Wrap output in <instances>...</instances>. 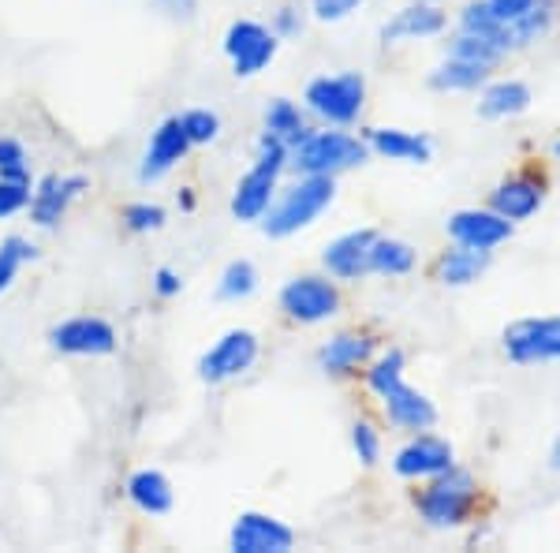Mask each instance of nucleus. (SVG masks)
<instances>
[{"label":"nucleus","instance_id":"1a4fd4ad","mask_svg":"<svg viewBox=\"0 0 560 553\" xmlns=\"http://www.w3.org/2000/svg\"><path fill=\"white\" fill-rule=\"evenodd\" d=\"M224 53H229V60H232V71H236L240 79H250L277 57V34L266 31V26L255 20H240L224 34Z\"/></svg>","mask_w":560,"mask_h":553},{"label":"nucleus","instance_id":"ea45409f","mask_svg":"<svg viewBox=\"0 0 560 553\" xmlns=\"http://www.w3.org/2000/svg\"><path fill=\"white\" fill-rule=\"evenodd\" d=\"M158 4L165 8L168 15H176V20H191L195 8H198V0H158Z\"/></svg>","mask_w":560,"mask_h":553},{"label":"nucleus","instance_id":"a19ab883","mask_svg":"<svg viewBox=\"0 0 560 553\" xmlns=\"http://www.w3.org/2000/svg\"><path fill=\"white\" fill-rule=\"evenodd\" d=\"M179 288H184V280H179V274H173V269H158V296H176Z\"/></svg>","mask_w":560,"mask_h":553},{"label":"nucleus","instance_id":"6ab92c4d","mask_svg":"<svg viewBox=\"0 0 560 553\" xmlns=\"http://www.w3.org/2000/svg\"><path fill=\"white\" fill-rule=\"evenodd\" d=\"M382 401H385L388 423L400 426V430L422 434V430H430V426L438 423V407H433V401L427 393H419V389H411L408 382H400L393 393H385Z\"/></svg>","mask_w":560,"mask_h":553},{"label":"nucleus","instance_id":"cd10ccee","mask_svg":"<svg viewBox=\"0 0 560 553\" xmlns=\"http://www.w3.org/2000/svg\"><path fill=\"white\" fill-rule=\"evenodd\" d=\"M306 131H311V128H306V116L300 113V105L288 102V97L269 102V108H266V135H273V139H280L288 150H292Z\"/></svg>","mask_w":560,"mask_h":553},{"label":"nucleus","instance_id":"c9c22d12","mask_svg":"<svg viewBox=\"0 0 560 553\" xmlns=\"http://www.w3.org/2000/svg\"><path fill=\"white\" fill-rule=\"evenodd\" d=\"M124 224H128L131 232H153L165 224V210H161V206H150V203H135L124 210Z\"/></svg>","mask_w":560,"mask_h":553},{"label":"nucleus","instance_id":"6e6552de","mask_svg":"<svg viewBox=\"0 0 560 553\" xmlns=\"http://www.w3.org/2000/svg\"><path fill=\"white\" fill-rule=\"evenodd\" d=\"M258 359V337L250 330H229L221 341L198 359V378L202 382H229V378H240L255 367Z\"/></svg>","mask_w":560,"mask_h":553},{"label":"nucleus","instance_id":"72a5a7b5","mask_svg":"<svg viewBox=\"0 0 560 553\" xmlns=\"http://www.w3.org/2000/svg\"><path fill=\"white\" fill-rule=\"evenodd\" d=\"M31 206V184H23V180H8L0 176V221L12 214H20Z\"/></svg>","mask_w":560,"mask_h":553},{"label":"nucleus","instance_id":"f8f14e48","mask_svg":"<svg viewBox=\"0 0 560 553\" xmlns=\"http://www.w3.org/2000/svg\"><path fill=\"white\" fill-rule=\"evenodd\" d=\"M541 203H546V180L535 176V172H516V176L501 180L490 192V210L509 217L512 224L535 217Z\"/></svg>","mask_w":560,"mask_h":553},{"label":"nucleus","instance_id":"c85d7f7f","mask_svg":"<svg viewBox=\"0 0 560 553\" xmlns=\"http://www.w3.org/2000/svg\"><path fill=\"white\" fill-rule=\"evenodd\" d=\"M448 57H459V60H475V65H486V68H497L504 60L501 45L482 38V34H467L459 31L453 45H448Z\"/></svg>","mask_w":560,"mask_h":553},{"label":"nucleus","instance_id":"2f4dec72","mask_svg":"<svg viewBox=\"0 0 560 553\" xmlns=\"http://www.w3.org/2000/svg\"><path fill=\"white\" fill-rule=\"evenodd\" d=\"M31 255H34V247L26 240H20V235H8V240L0 243V292L12 285L15 274H20V266Z\"/></svg>","mask_w":560,"mask_h":553},{"label":"nucleus","instance_id":"39448f33","mask_svg":"<svg viewBox=\"0 0 560 553\" xmlns=\"http://www.w3.org/2000/svg\"><path fill=\"white\" fill-rule=\"evenodd\" d=\"M306 108H311L318 120L348 128L359 120L366 105V79L359 71H340V76H318L303 94Z\"/></svg>","mask_w":560,"mask_h":553},{"label":"nucleus","instance_id":"4be33fe9","mask_svg":"<svg viewBox=\"0 0 560 553\" xmlns=\"http://www.w3.org/2000/svg\"><path fill=\"white\" fill-rule=\"evenodd\" d=\"M527 108L530 87L520 83V79H497V83H486L482 94H478V116H486V120H512Z\"/></svg>","mask_w":560,"mask_h":553},{"label":"nucleus","instance_id":"f704fd0d","mask_svg":"<svg viewBox=\"0 0 560 553\" xmlns=\"http://www.w3.org/2000/svg\"><path fill=\"white\" fill-rule=\"evenodd\" d=\"M351 449L366 468H374L377 457H382V438H377V430L370 423H355L351 426Z\"/></svg>","mask_w":560,"mask_h":553},{"label":"nucleus","instance_id":"37998d69","mask_svg":"<svg viewBox=\"0 0 560 553\" xmlns=\"http://www.w3.org/2000/svg\"><path fill=\"white\" fill-rule=\"evenodd\" d=\"M553 153H557V161H560V139L553 142Z\"/></svg>","mask_w":560,"mask_h":553},{"label":"nucleus","instance_id":"bb28decb","mask_svg":"<svg viewBox=\"0 0 560 553\" xmlns=\"http://www.w3.org/2000/svg\"><path fill=\"white\" fill-rule=\"evenodd\" d=\"M415 255L411 243L404 240H385V235H377L374 247H370V274H382V277H408L415 269Z\"/></svg>","mask_w":560,"mask_h":553},{"label":"nucleus","instance_id":"473e14b6","mask_svg":"<svg viewBox=\"0 0 560 553\" xmlns=\"http://www.w3.org/2000/svg\"><path fill=\"white\" fill-rule=\"evenodd\" d=\"M179 124H184V131H187V139H191V147L213 142L217 131H221V120H217V113H210V108H187V113L179 116Z\"/></svg>","mask_w":560,"mask_h":553},{"label":"nucleus","instance_id":"a878e982","mask_svg":"<svg viewBox=\"0 0 560 553\" xmlns=\"http://www.w3.org/2000/svg\"><path fill=\"white\" fill-rule=\"evenodd\" d=\"M128 497L150 516H165L173 509V483L161 471H135L128 483Z\"/></svg>","mask_w":560,"mask_h":553},{"label":"nucleus","instance_id":"0eeeda50","mask_svg":"<svg viewBox=\"0 0 560 553\" xmlns=\"http://www.w3.org/2000/svg\"><path fill=\"white\" fill-rule=\"evenodd\" d=\"M280 311L292 322L318 325L340 311V292H337V285L325 277H314V274L292 277L280 288Z\"/></svg>","mask_w":560,"mask_h":553},{"label":"nucleus","instance_id":"a211bd4d","mask_svg":"<svg viewBox=\"0 0 560 553\" xmlns=\"http://www.w3.org/2000/svg\"><path fill=\"white\" fill-rule=\"evenodd\" d=\"M448 26V15L441 12V4H430V0H419V4H408L393 15L382 26V42L396 45V42H415V38H433Z\"/></svg>","mask_w":560,"mask_h":553},{"label":"nucleus","instance_id":"e433bc0d","mask_svg":"<svg viewBox=\"0 0 560 553\" xmlns=\"http://www.w3.org/2000/svg\"><path fill=\"white\" fill-rule=\"evenodd\" d=\"M26 153L15 139H0V176L8 180H23V184H31V176H26Z\"/></svg>","mask_w":560,"mask_h":553},{"label":"nucleus","instance_id":"9d476101","mask_svg":"<svg viewBox=\"0 0 560 553\" xmlns=\"http://www.w3.org/2000/svg\"><path fill=\"white\" fill-rule=\"evenodd\" d=\"M236 553H288L295 546V531L266 512H243L229 534Z\"/></svg>","mask_w":560,"mask_h":553},{"label":"nucleus","instance_id":"f257e3e1","mask_svg":"<svg viewBox=\"0 0 560 553\" xmlns=\"http://www.w3.org/2000/svg\"><path fill=\"white\" fill-rule=\"evenodd\" d=\"M478 497H482V486L467 468H445L433 479H427L422 494L415 497V509H419L422 520L438 531H453L464 528V523L475 520L478 512Z\"/></svg>","mask_w":560,"mask_h":553},{"label":"nucleus","instance_id":"2eb2a0df","mask_svg":"<svg viewBox=\"0 0 560 553\" xmlns=\"http://www.w3.org/2000/svg\"><path fill=\"white\" fill-rule=\"evenodd\" d=\"M377 341L370 333H359V330H348V333H337L332 341L322 344L318 352V362L325 375L332 378H348V375H359L366 367L370 356H374Z\"/></svg>","mask_w":560,"mask_h":553},{"label":"nucleus","instance_id":"f03ea898","mask_svg":"<svg viewBox=\"0 0 560 553\" xmlns=\"http://www.w3.org/2000/svg\"><path fill=\"white\" fill-rule=\"evenodd\" d=\"M332 195H337V176H303L295 180L292 187H284L273 203H269L266 217H261V229L273 240H284V235H295L306 224H314L318 217L332 206Z\"/></svg>","mask_w":560,"mask_h":553},{"label":"nucleus","instance_id":"79ce46f5","mask_svg":"<svg viewBox=\"0 0 560 553\" xmlns=\"http://www.w3.org/2000/svg\"><path fill=\"white\" fill-rule=\"evenodd\" d=\"M549 468H553L557 475H560V434L553 438V446H549Z\"/></svg>","mask_w":560,"mask_h":553},{"label":"nucleus","instance_id":"412c9836","mask_svg":"<svg viewBox=\"0 0 560 553\" xmlns=\"http://www.w3.org/2000/svg\"><path fill=\"white\" fill-rule=\"evenodd\" d=\"M86 192L83 176H45L38 184V192L31 195V217L42 224V229H52V224L65 217V210L71 206V198Z\"/></svg>","mask_w":560,"mask_h":553},{"label":"nucleus","instance_id":"aec40b11","mask_svg":"<svg viewBox=\"0 0 560 553\" xmlns=\"http://www.w3.org/2000/svg\"><path fill=\"white\" fill-rule=\"evenodd\" d=\"M366 147L388 161H411V165H427V161H433L430 135L404 131V128H370Z\"/></svg>","mask_w":560,"mask_h":553},{"label":"nucleus","instance_id":"dca6fc26","mask_svg":"<svg viewBox=\"0 0 560 553\" xmlns=\"http://www.w3.org/2000/svg\"><path fill=\"white\" fill-rule=\"evenodd\" d=\"M374 240H377L374 229H355V232L337 235L322 255L325 269L340 280H355L370 274V247H374Z\"/></svg>","mask_w":560,"mask_h":553},{"label":"nucleus","instance_id":"5701e85b","mask_svg":"<svg viewBox=\"0 0 560 553\" xmlns=\"http://www.w3.org/2000/svg\"><path fill=\"white\" fill-rule=\"evenodd\" d=\"M490 255L493 251H478V247H464V243H456V247L441 251L438 258V280L448 288H464V285H475L478 277L490 269Z\"/></svg>","mask_w":560,"mask_h":553},{"label":"nucleus","instance_id":"9b49d317","mask_svg":"<svg viewBox=\"0 0 560 553\" xmlns=\"http://www.w3.org/2000/svg\"><path fill=\"white\" fill-rule=\"evenodd\" d=\"M445 229L453 235V243H464V247H478V251H493L512 240V221L490 210V206L486 210H456L448 217Z\"/></svg>","mask_w":560,"mask_h":553},{"label":"nucleus","instance_id":"c756f323","mask_svg":"<svg viewBox=\"0 0 560 553\" xmlns=\"http://www.w3.org/2000/svg\"><path fill=\"white\" fill-rule=\"evenodd\" d=\"M400 382H404V352L400 348L385 352V356L366 370V385H370V393H377V396L393 393Z\"/></svg>","mask_w":560,"mask_h":553},{"label":"nucleus","instance_id":"393cba45","mask_svg":"<svg viewBox=\"0 0 560 553\" xmlns=\"http://www.w3.org/2000/svg\"><path fill=\"white\" fill-rule=\"evenodd\" d=\"M490 71L493 68L475 65V60L448 57V60H441V65L430 71V87L441 90V94H456V90H478V87H486Z\"/></svg>","mask_w":560,"mask_h":553},{"label":"nucleus","instance_id":"7c9ffc66","mask_svg":"<svg viewBox=\"0 0 560 553\" xmlns=\"http://www.w3.org/2000/svg\"><path fill=\"white\" fill-rule=\"evenodd\" d=\"M258 288V269L250 266L247 258L229 262V269L221 274V285H217V296L221 299H247Z\"/></svg>","mask_w":560,"mask_h":553},{"label":"nucleus","instance_id":"20e7f679","mask_svg":"<svg viewBox=\"0 0 560 553\" xmlns=\"http://www.w3.org/2000/svg\"><path fill=\"white\" fill-rule=\"evenodd\" d=\"M288 165V147L273 135H261L258 142V161L250 165L247 176L236 184V195H232V214L240 221H261L269 210V203L277 198V180Z\"/></svg>","mask_w":560,"mask_h":553},{"label":"nucleus","instance_id":"ddd939ff","mask_svg":"<svg viewBox=\"0 0 560 553\" xmlns=\"http://www.w3.org/2000/svg\"><path fill=\"white\" fill-rule=\"evenodd\" d=\"M456 464V452L448 446L445 438H433V434H415V438L396 452L393 471L400 479H433L438 471L453 468Z\"/></svg>","mask_w":560,"mask_h":553},{"label":"nucleus","instance_id":"4c0bfd02","mask_svg":"<svg viewBox=\"0 0 560 553\" xmlns=\"http://www.w3.org/2000/svg\"><path fill=\"white\" fill-rule=\"evenodd\" d=\"M359 4H363V0H314V15H318L322 23H340V20H348Z\"/></svg>","mask_w":560,"mask_h":553},{"label":"nucleus","instance_id":"f3484780","mask_svg":"<svg viewBox=\"0 0 560 553\" xmlns=\"http://www.w3.org/2000/svg\"><path fill=\"white\" fill-rule=\"evenodd\" d=\"M187 150H191V139H187L179 116H173V120H165L158 131H153L150 150H147V158H142V169H139V180H142V184H150V180H161L168 169L184 161Z\"/></svg>","mask_w":560,"mask_h":553},{"label":"nucleus","instance_id":"7ed1b4c3","mask_svg":"<svg viewBox=\"0 0 560 553\" xmlns=\"http://www.w3.org/2000/svg\"><path fill=\"white\" fill-rule=\"evenodd\" d=\"M366 139L359 142L348 131H306L292 150H288V165L303 176H337L345 169H355L366 161Z\"/></svg>","mask_w":560,"mask_h":553},{"label":"nucleus","instance_id":"4468645a","mask_svg":"<svg viewBox=\"0 0 560 553\" xmlns=\"http://www.w3.org/2000/svg\"><path fill=\"white\" fill-rule=\"evenodd\" d=\"M49 341L65 356H108L116 348V330L102 319H68L49 333Z\"/></svg>","mask_w":560,"mask_h":553},{"label":"nucleus","instance_id":"423d86ee","mask_svg":"<svg viewBox=\"0 0 560 553\" xmlns=\"http://www.w3.org/2000/svg\"><path fill=\"white\" fill-rule=\"evenodd\" d=\"M504 356L520 367L535 362H560V314H541V319H520L504 325Z\"/></svg>","mask_w":560,"mask_h":553},{"label":"nucleus","instance_id":"b1692460","mask_svg":"<svg viewBox=\"0 0 560 553\" xmlns=\"http://www.w3.org/2000/svg\"><path fill=\"white\" fill-rule=\"evenodd\" d=\"M557 26V4L553 0H535V8L530 12H523L516 23L504 31V38H509V49H527V45H538L541 38H549V31Z\"/></svg>","mask_w":560,"mask_h":553},{"label":"nucleus","instance_id":"58836bf2","mask_svg":"<svg viewBox=\"0 0 560 553\" xmlns=\"http://www.w3.org/2000/svg\"><path fill=\"white\" fill-rule=\"evenodd\" d=\"M303 31V20H300V12L295 8H280L277 12V38H295V34Z\"/></svg>","mask_w":560,"mask_h":553}]
</instances>
